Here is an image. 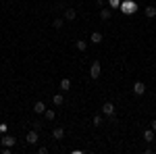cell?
Returning <instances> with one entry per match:
<instances>
[{
  "mask_svg": "<svg viewBox=\"0 0 156 154\" xmlns=\"http://www.w3.org/2000/svg\"><path fill=\"white\" fill-rule=\"evenodd\" d=\"M121 11L125 13V15H133V13L137 11V6H135V2H131V0H127V2H121V6H119Z\"/></svg>",
  "mask_w": 156,
  "mask_h": 154,
  "instance_id": "6da1fadb",
  "label": "cell"
},
{
  "mask_svg": "<svg viewBox=\"0 0 156 154\" xmlns=\"http://www.w3.org/2000/svg\"><path fill=\"white\" fill-rule=\"evenodd\" d=\"M100 73H102V67H100V63H98V60H94V63H92V67H90V77H92V79H98V77H100Z\"/></svg>",
  "mask_w": 156,
  "mask_h": 154,
  "instance_id": "7a4b0ae2",
  "label": "cell"
},
{
  "mask_svg": "<svg viewBox=\"0 0 156 154\" xmlns=\"http://www.w3.org/2000/svg\"><path fill=\"white\" fill-rule=\"evenodd\" d=\"M102 115L106 119H112L115 117V104L112 102H104V106H102Z\"/></svg>",
  "mask_w": 156,
  "mask_h": 154,
  "instance_id": "3957f363",
  "label": "cell"
},
{
  "mask_svg": "<svg viewBox=\"0 0 156 154\" xmlns=\"http://www.w3.org/2000/svg\"><path fill=\"white\" fill-rule=\"evenodd\" d=\"M25 142H27V144H31V146L40 142V133H37V129H31V131H29V133L25 135Z\"/></svg>",
  "mask_w": 156,
  "mask_h": 154,
  "instance_id": "277c9868",
  "label": "cell"
},
{
  "mask_svg": "<svg viewBox=\"0 0 156 154\" xmlns=\"http://www.w3.org/2000/svg\"><path fill=\"white\" fill-rule=\"evenodd\" d=\"M0 144H2V146H9V148H12V146L17 144V138H12V135H6V133H4V135L0 138Z\"/></svg>",
  "mask_w": 156,
  "mask_h": 154,
  "instance_id": "5b68a950",
  "label": "cell"
},
{
  "mask_svg": "<svg viewBox=\"0 0 156 154\" xmlns=\"http://www.w3.org/2000/svg\"><path fill=\"white\" fill-rule=\"evenodd\" d=\"M133 94H135V96H144L146 94L144 81H135V83H133Z\"/></svg>",
  "mask_w": 156,
  "mask_h": 154,
  "instance_id": "8992f818",
  "label": "cell"
},
{
  "mask_svg": "<svg viewBox=\"0 0 156 154\" xmlns=\"http://www.w3.org/2000/svg\"><path fill=\"white\" fill-rule=\"evenodd\" d=\"M34 113H37V115H44V113H46V104H44L42 100H40V102H36V104H34Z\"/></svg>",
  "mask_w": 156,
  "mask_h": 154,
  "instance_id": "52a82bcc",
  "label": "cell"
},
{
  "mask_svg": "<svg viewBox=\"0 0 156 154\" xmlns=\"http://www.w3.org/2000/svg\"><path fill=\"white\" fill-rule=\"evenodd\" d=\"M52 138H54V140H62V138H65V129H62V127H54V129H52Z\"/></svg>",
  "mask_w": 156,
  "mask_h": 154,
  "instance_id": "ba28073f",
  "label": "cell"
},
{
  "mask_svg": "<svg viewBox=\"0 0 156 154\" xmlns=\"http://www.w3.org/2000/svg\"><path fill=\"white\" fill-rule=\"evenodd\" d=\"M102 40H104V36H102L100 31H94V34L90 36V42H92V44H100Z\"/></svg>",
  "mask_w": 156,
  "mask_h": 154,
  "instance_id": "9c48e42d",
  "label": "cell"
},
{
  "mask_svg": "<svg viewBox=\"0 0 156 154\" xmlns=\"http://www.w3.org/2000/svg\"><path fill=\"white\" fill-rule=\"evenodd\" d=\"M52 104H54V106H62V104H65L62 94H54V96H52Z\"/></svg>",
  "mask_w": 156,
  "mask_h": 154,
  "instance_id": "30bf717a",
  "label": "cell"
},
{
  "mask_svg": "<svg viewBox=\"0 0 156 154\" xmlns=\"http://www.w3.org/2000/svg\"><path fill=\"white\" fill-rule=\"evenodd\" d=\"M75 17H77V11L75 9H67L65 11V21H73Z\"/></svg>",
  "mask_w": 156,
  "mask_h": 154,
  "instance_id": "8fae6325",
  "label": "cell"
},
{
  "mask_svg": "<svg viewBox=\"0 0 156 154\" xmlns=\"http://www.w3.org/2000/svg\"><path fill=\"white\" fill-rule=\"evenodd\" d=\"M146 17H148V19H154L156 17V4H152V6H146Z\"/></svg>",
  "mask_w": 156,
  "mask_h": 154,
  "instance_id": "7c38bea8",
  "label": "cell"
},
{
  "mask_svg": "<svg viewBox=\"0 0 156 154\" xmlns=\"http://www.w3.org/2000/svg\"><path fill=\"white\" fill-rule=\"evenodd\" d=\"M58 88L62 90V92H69V90H71V79H67V77H65V79H60Z\"/></svg>",
  "mask_w": 156,
  "mask_h": 154,
  "instance_id": "4fadbf2b",
  "label": "cell"
},
{
  "mask_svg": "<svg viewBox=\"0 0 156 154\" xmlns=\"http://www.w3.org/2000/svg\"><path fill=\"white\" fill-rule=\"evenodd\" d=\"M154 133H156V131L152 129V127H150V129H146L144 131V140H146V142H154Z\"/></svg>",
  "mask_w": 156,
  "mask_h": 154,
  "instance_id": "5bb4252c",
  "label": "cell"
},
{
  "mask_svg": "<svg viewBox=\"0 0 156 154\" xmlns=\"http://www.w3.org/2000/svg\"><path fill=\"white\" fill-rule=\"evenodd\" d=\"M110 17H112V13H110V9H102V11H100V19H102V21H108Z\"/></svg>",
  "mask_w": 156,
  "mask_h": 154,
  "instance_id": "9a60e30c",
  "label": "cell"
},
{
  "mask_svg": "<svg viewBox=\"0 0 156 154\" xmlns=\"http://www.w3.org/2000/svg\"><path fill=\"white\" fill-rule=\"evenodd\" d=\"M75 48H77L79 52H83L85 48H87V40H77V42H75Z\"/></svg>",
  "mask_w": 156,
  "mask_h": 154,
  "instance_id": "2e32d148",
  "label": "cell"
},
{
  "mask_svg": "<svg viewBox=\"0 0 156 154\" xmlns=\"http://www.w3.org/2000/svg\"><path fill=\"white\" fill-rule=\"evenodd\" d=\"M102 123H104V115H96V117L92 119V125H94V127H100Z\"/></svg>",
  "mask_w": 156,
  "mask_h": 154,
  "instance_id": "e0dca14e",
  "label": "cell"
},
{
  "mask_svg": "<svg viewBox=\"0 0 156 154\" xmlns=\"http://www.w3.org/2000/svg\"><path fill=\"white\" fill-rule=\"evenodd\" d=\"M62 25H65V17H62V19H60V17H56V19L52 21V27H54V29H60Z\"/></svg>",
  "mask_w": 156,
  "mask_h": 154,
  "instance_id": "ac0fdd59",
  "label": "cell"
},
{
  "mask_svg": "<svg viewBox=\"0 0 156 154\" xmlns=\"http://www.w3.org/2000/svg\"><path fill=\"white\" fill-rule=\"evenodd\" d=\"M44 117H46V121H54V117H56V113H54V110H48V108H46Z\"/></svg>",
  "mask_w": 156,
  "mask_h": 154,
  "instance_id": "d6986e66",
  "label": "cell"
},
{
  "mask_svg": "<svg viewBox=\"0 0 156 154\" xmlns=\"http://www.w3.org/2000/svg\"><path fill=\"white\" fill-rule=\"evenodd\" d=\"M108 4H110L112 9H119V6H121V2H119V0H108Z\"/></svg>",
  "mask_w": 156,
  "mask_h": 154,
  "instance_id": "ffe728a7",
  "label": "cell"
},
{
  "mask_svg": "<svg viewBox=\"0 0 156 154\" xmlns=\"http://www.w3.org/2000/svg\"><path fill=\"white\" fill-rule=\"evenodd\" d=\"M48 152V148H46V146H40V148H37V154H46Z\"/></svg>",
  "mask_w": 156,
  "mask_h": 154,
  "instance_id": "44dd1931",
  "label": "cell"
},
{
  "mask_svg": "<svg viewBox=\"0 0 156 154\" xmlns=\"http://www.w3.org/2000/svg\"><path fill=\"white\" fill-rule=\"evenodd\" d=\"M150 127H152V129L156 131V119H154V121H152V123H150Z\"/></svg>",
  "mask_w": 156,
  "mask_h": 154,
  "instance_id": "7402d4cb",
  "label": "cell"
},
{
  "mask_svg": "<svg viewBox=\"0 0 156 154\" xmlns=\"http://www.w3.org/2000/svg\"><path fill=\"white\" fill-rule=\"evenodd\" d=\"M154 4H156V2H154Z\"/></svg>",
  "mask_w": 156,
  "mask_h": 154,
  "instance_id": "603a6c76",
  "label": "cell"
}]
</instances>
